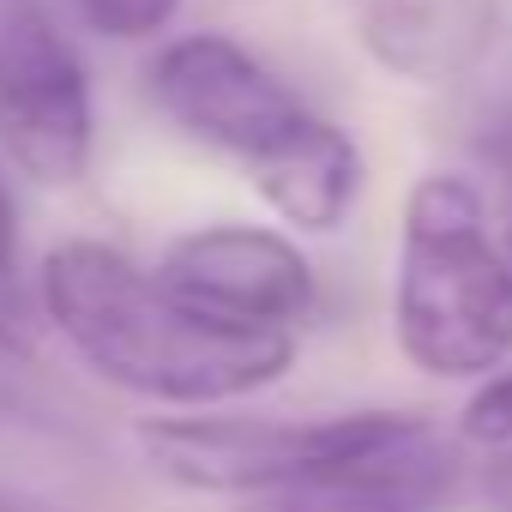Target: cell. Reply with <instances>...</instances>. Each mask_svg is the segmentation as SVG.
Listing matches in <instances>:
<instances>
[{
	"instance_id": "1",
	"label": "cell",
	"mask_w": 512,
	"mask_h": 512,
	"mask_svg": "<svg viewBox=\"0 0 512 512\" xmlns=\"http://www.w3.org/2000/svg\"><path fill=\"white\" fill-rule=\"evenodd\" d=\"M37 302L97 380L169 410L253 398L296 362V332L211 320L103 241L49 247L37 266Z\"/></svg>"
},
{
	"instance_id": "2",
	"label": "cell",
	"mask_w": 512,
	"mask_h": 512,
	"mask_svg": "<svg viewBox=\"0 0 512 512\" xmlns=\"http://www.w3.org/2000/svg\"><path fill=\"white\" fill-rule=\"evenodd\" d=\"M151 103L205 151L241 163L284 223L296 229H338L362 193V151L344 127L314 115L260 55H247L241 43L199 31L175 37L157 49L151 73Z\"/></svg>"
},
{
	"instance_id": "3",
	"label": "cell",
	"mask_w": 512,
	"mask_h": 512,
	"mask_svg": "<svg viewBox=\"0 0 512 512\" xmlns=\"http://www.w3.org/2000/svg\"><path fill=\"white\" fill-rule=\"evenodd\" d=\"M392 332L434 380H488L512 356V266L464 175H422L404 199Z\"/></svg>"
},
{
	"instance_id": "4",
	"label": "cell",
	"mask_w": 512,
	"mask_h": 512,
	"mask_svg": "<svg viewBox=\"0 0 512 512\" xmlns=\"http://www.w3.org/2000/svg\"><path fill=\"white\" fill-rule=\"evenodd\" d=\"M416 416L404 410H344V416H151L139 422V452L157 476L193 488V494H241L260 500L272 488L308 482L332 470L338 458H356Z\"/></svg>"
},
{
	"instance_id": "5",
	"label": "cell",
	"mask_w": 512,
	"mask_h": 512,
	"mask_svg": "<svg viewBox=\"0 0 512 512\" xmlns=\"http://www.w3.org/2000/svg\"><path fill=\"white\" fill-rule=\"evenodd\" d=\"M97 97L79 49L43 0H0V151L37 187H73L91 169Z\"/></svg>"
},
{
	"instance_id": "6",
	"label": "cell",
	"mask_w": 512,
	"mask_h": 512,
	"mask_svg": "<svg viewBox=\"0 0 512 512\" xmlns=\"http://www.w3.org/2000/svg\"><path fill=\"white\" fill-rule=\"evenodd\" d=\"M157 278L199 314L260 332H296L314 308V266L302 247L260 223H205L169 241Z\"/></svg>"
},
{
	"instance_id": "7",
	"label": "cell",
	"mask_w": 512,
	"mask_h": 512,
	"mask_svg": "<svg viewBox=\"0 0 512 512\" xmlns=\"http://www.w3.org/2000/svg\"><path fill=\"white\" fill-rule=\"evenodd\" d=\"M458 488V452L416 416L392 440L338 458L332 470L272 488L241 512H440Z\"/></svg>"
},
{
	"instance_id": "8",
	"label": "cell",
	"mask_w": 512,
	"mask_h": 512,
	"mask_svg": "<svg viewBox=\"0 0 512 512\" xmlns=\"http://www.w3.org/2000/svg\"><path fill=\"white\" fill-rule=\"evenodd\" d=\"M500 31V0H362V49L410 85L464 79Z\"/></svg>"
},
{
	"instance_id": "9",
	"label": "cell",
	"mask_w": 512,
	"mask_h": 512,
	"mask_svg": "<svg viewBox=\"0 0 512 512\" xmlns=\"http://www.w3.org/2000/svg\"><path fill=\"white\" fill-rule=\"evenodd\" d=\"M25 326H31V278L19 260V211L7 181H0V332L25 350Z\"/></svg>"
},
{
	"instance_id": "10",
	"label": "cell",
	"mask_w": 512,
	"mask_h": 512,
	"mask_svg": "<svg viewBox=\"0 0 512 512\" xmlns=\"http://www.w3.org/2000/svg\"><path fill=\"white\" fill-rule=\"evenodd\" d=\"M73 7H79V19L97 37H109V43H145V37H157L181 13V0H73Z\"/></svg>"
},
{
	"instance_id": "11",
	"label": "cell",
	"mask_w": 512,
	"mask_h": 512,
	"mask_svg": "<svg viewBox=\"0 0 512 512\" xmlns=\"http://www.w3.org/2000/svg\"><path fill=\"white\" fill-rule=\"evenodd\" d=\"M458 428H464V440L506 452V446H512V374H488V380L470 392Z\"/></svg>"
},
{
	"instance_id": "12",
	"label": "cell",
	"mask_w": 512,
	"mask_h": 512,
	"mask_svg": "<svg viewBox=\"0 0 512 512\" xmlns=\"http://www.w3.org/2000/svg\"><path fill=\"white\" fill-rule=\"evenodd\" d=\"M476 151L512 181V103H500V109H488L482 115V133H476Z\"/></svg>"
},
{
	"instance_id": "13",
	"label": "cell",
	"mask_w": 512,
	"mask_h": 512,
	"mask_svg": "<svg viewBox=\"0 0 512 512\" xmlns=\"http://www.w3.org/2000/svg\"><path fill=\"white\" fill-rule=\"evenodd\" d=\"M488 494H494V500L512 512V458H500V464L488 470Z\"/></svg>"
},
{
	"instance_id": "14",
	"label": "cell",
	"mask_w": 512,
	"mask_h": 512,
	"mask_svg": "<svg viewBox=\"0 0 512 512\" xmlns=\"http://www.w3.org/2000/svg\"><path fill=\"white\" fill-rule=\"evenodd\" d=\"M31 410H25V398L7 386V380H0V428H13V422H25Z\"/></svg>"
},
{
	"instance_id": "15",
	"label": "cell",
	"mask_w": 512,
	"mask_h": 512,
	"mask_svg": "<svg viewBox=\"0 0 512 512\" xmlns=\"http://www.w3.org/2000/svg\"><path fill=\"white\" fill-rule=\"evenodd\" d=\"M0 512H31L25 500H13V494H0Z\"/></svg>"
},
{
	"instance_id": "16",
	"label": "cell",
	"mask_w": 512,
	"mask_h": 512,
	"mask_svg": "<svg viewBox=\"0 0 512 512\" xmlns=\"http://www.w3.org/2000/svg\"><path fill=\"white\" fill-rule=\"evenodd\" d=\"M0 350H19V344H13V338H7V332H0Z\"/></svg>"
}]
</instances>
